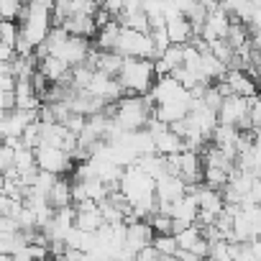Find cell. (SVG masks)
Here are the masks:
<instances>
[{"mask_svg":"<svg viewBox=\"0 0 261 261\" xmlns=\"http://www.w3.org/2000/svg\"><path fill=\"white\" fill-rule=\"evenodd\" d=\"M49 31H51V3L36 0V3L23 6V13L18 18V39H16L13 54L31 57L34 49L41 46Z\"/></svg>","mask_w":261,"mask_h":261,"instance_id":"obj_1","label":"cell"},{"mask_svg":"<svg viewBox=\"0 0 261 261\" xmlns=\"http://www.w3.org/2000/svg\"><path fill=\"white\" fill-rule=\"evenodd\" d=\"M149 120H151V102L146 97L128 95V97H120L113 105V123L123 130V134L144 130Z\"/></svg>","mask_w":261,"mask_h":261,"instance_id":"obj_2","label":"cell"},{"mask_svg":"<svg viewBox=\"0 0 261 261\" xmlns=\"http://www.w3.org/2000/svg\"><path fill=\"white\" fill-rule=\"evenodd\" d=\"M115 80H118L123 92L144 97V95H149V90L156 82L154 62H149V59H123V67H120Z\"/></svg>","mask_w":261,"mask_h":261,"instance_id":"obj_3","label":"cell"},{"mask_svg":"<svg viewBox=\"0 0 261 261\" xmlns=\"http://www.w3.org/2000/svg\"><path fill=\"white\" fill-rule=\"evenodd\" d=\"M115 54H120L123 59H149V62L156 59L154 46L149 41V34H139V31H130V29H120Z\"/></svg>","mask_w":261,"mask_h":261,"instance_id":"obj_4","label":"cell"},{"mask_svg":"<svg viewBox=\"0 0 261 261\" xmlns=\"http://www.w3.org/2000/svg\"><path fill=\"white\" fill-rule=\"evenodd\" d=\"M215 115H218V125H228V128H236V130H251V125H248V100H243V97L225 95L220 100V108H218Z\"/></svg>","mask_w":261,"mask_h":261,"instance_id":"obj_5","label":"cell"},{"mask_svg":"<svg viewBox=\"0 0 261 261\" xmlns=\"http://www.w3.org/2000/svg\"><path fill=\"white\" fill-rule=\"evenodd\" d=\"M34 159H36V169L44 174H51V177H62L74 167L72 156L64 154L62 149H54V146H36Z\"/></svg>","mask_w":261,"mask_h":261,"instance_id":"obj_6","label":"cell"},{"mask_svg":"<svg viewBox=\"0 0 261 261\" xmlns=\"http://www.w3.org/2000/svg\"><path fill=\"white\" fill-rule=\"evenodd\" d=\"M85 92L92 95L95 100L105 102V105H110V102L115 105V102L123 97V90H120L118 80H115V77H108V74H102V72H92V80H90V85H87Z\"/></svg>","mask_w":261,"mask_h":261,"instance_id":"obj_7","label":"cell"},{"mask_svg":"<svg viewBox=\"0 0 261 261\" xmlns=\"http://www.w3.org/2000/svg\"><path fill=\"white\" fill-rule=\"evenodd\" d=\"M151 241H154V230H151V225L146 220L125 223V228H123V248L125 251H130L136 256L141 248L151 246Z\"/></svg>","mask_w":261,"mask_h":261,"instance_id":"obj_8","label":"cell"},{"mask_svg":"<svg viewBox=\"0 0 261 261\" xmlns=\"http://www.w3.org/2000/svg\"><path fill=\"white\" fill-rule=\"evenodd\" d=\"M174 243H177V251L192 253L200 261H205V256H207V241H205V236H202V230L197 225H187V228L177 230L174 233Z\"/></svg>","mask_w":261,"mask_h":261,"instance_id":"obj_9","label":"cell"},{"mask_svg":"<svg viewBox=\"0 0 261 261\" xmlns=\"http://www.w3.org/2000/svg\"><path fill=\"white\" fill-rule=\"evenodd\" d=\"M90 51H92V46H90V41L87 39H77V36H69L67 39V44L62 46V51L57 54L69 69H74V67H82V64H87V59H90Z\"/></svg>","mask_w":261,"mask_h":261,"instance_id":"obj_10","label":"cell"},{"mask_svg":"<svg viewBox=\"0 0 261 261\" xmlns=\"http://www.w3.org/2000/svg\"><path fill=\"white\" fill-rule=\"evenodd\" d=\"M72 225L80 233H97L105 223H102L100 207L95 202H82V205H74V223Z\"/></svg>","mask_w":261,"mask_h":261,"instance_id":"obj_11","label":"cell"},{"mask_svg":"<svg viewBox=\"0 0 261 261\" xmlns=\"http://www.w3.org/2000/svg\"><path fill=\"white\" fill-rule=\"evenodd\" d=\"M36 72L46 82H51V85H59V87H67L69 85V67L59 57H44V59H39Z\"/></svg>","mask_w":261,"mask_h":261,"instance_id":"obj_12","label":"cell"},{"mask_svg":"<svg viewBox=\"0 0 261 261\" xmlns=\"http://www.w3.org/2000/svg\"><path fill=\"white\" fill-rule=\"evenodd\" d=\"M220 82H223V87L228 90V95H236V97H243V100L256 97V85H253V80H251L246 72H241V69H228Z\"/></svg>","mask_w":261,"mask_h":261,"instance_id":"obj_13","label":"cell"},{"mask_svg":"<svg viewBox=\"0 0 261 261\" xmlns=\"http://www.w3.org/2000/svg\"><path fill=\"white\" fill-rule=\"evenodd\" d=\"M195 72H197V77H200L202 85H218V82L225 77L228 69H225V64H220V62L205 49V51H200V62H197Z\"/></svg>","mask_w":261,"mask_h":261,"instance_id":"obj_14","label":"cell"},{"mask_svg":"<svg viewBox=\"0 0 261 261\" xmlns=\"http://www.w3.org/2000/svg\"><path fill=\"white\" fill-rule=\"evenodd\" d=\"M164 31L169 39V46H185L192 41V26L185 16H174L164 21Z\"/></svg>","mask_w":261,"mask_h":261,"instance_id":"obj_15","label":"cell"},{"mask_svg":"<svg viewBox=\"0 0 261 261\" xmlns=\"http://www.w3.org/2000/svg\"><path fill=\"white\" fill-rule=\"evenodd\" d=\"M46 205L57 213V210H64V207H72V182L67 179H57L46 195Z\"/></svg>","mask_w":261,"mask_h":261,"instance_id":"obj_16","label":"cell"},{"mask_svg":"<svg viewBox=\"0 0 261 261\" xmlns=\"http://www.w3.org/2000/svg\"><path fill=\"white\" fill-rule=\"evenodd\" d=\"M118 34H120V26L115 21L105 23L102 29L95 31L97 36V51H115V44H118Z\"/></svg>","mask_w":261,"mask_h":261,"instance_id":"obj_17","label":"cell"},{"mask_svg":"<svg viewBox=\"0 0 261 261\" xmlns=\"http://www.w3.org/2000/svg\"><path fill=\"white\" fill-rule=\"evenodd\" d=\"M21 13H23V6L18 3V0H0V21L18 23Z\"/></svg>","mask_w":261,"mask_h":261,"instance_id":"obj_18","label":"cell"},{"mask_svg":"<svg viewBox=\"0 0 261 261\" xmlns=\"http://www.w3.org/2000/svg\"><path fill=\"white\" fill-rule=\"evenodd\" d=\"M151 246H154V251H156V253H159L162 258H167V256H174V253H177V243H174V236H154Z\"/></svg>","mask_w":261,"mask_h":261,"instance_id":"obj_19","label":"cell"},{"mask_svg":"<svg viewBox=\"0 0 261 261\" xmlns=\"http://www.w3.org/2000/svg\"><path fill=\"white\" fill-rule=\"evenodd\" d=\"M13 156H16V151H13L11 146L0 144V177L8 174V172L13 169Z\"/></svg>","mask_w":261,"mask_h":261,"instance_id":"obj_20","label":"cell"},{"mask_svg":"<svg viewBox=\"0 0 261 261\" xmlns=\"http://www.w3.org/2000/svg\"><path fill=\"white\" fill-rule=\"evenodd\" d=\"M136 261H162V256L154 251V246H146L136 253Z\"/></svg>","mask_w":261,"mask_h":261,"instance_id":"obj_21","label":"cell"},{"mask_svg":"<svg viewBox=\"0 0 261 261\" xmlns=\"http://www.w3.org/2000/svg\"><path fill=\"white\" fill-rule=\"evenodd\" d=\"M0 261H13L11 256H6V253H0Z\"/></svg>","mask_w":261,"mask_h":261,"instance_id":"obj_22","label":"cell"},{"mask_svg":"<svg viewBox=\"0 0 261 261\" xmlns=\"http://www.w3.org/2000/svg\"><path fill=\"white\" fill-rule=\"evenodd\" d=\"M0 185H3V177H0Z\"/></svg>","mask_w":261,"mask_h":261,"instance_id":"obj_23","label":"cell"}]
</instances>
